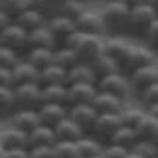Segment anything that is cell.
Here are the masks:
<instances>
[{"label": "cell", "instance_id": "f546056e", "mask_svg": "<svg viewBox=\"0 0 158 158\" xmlns=\"http://www.w3.org/2000/svg\"><path fill=\"white\" fill-rule=\"evenodd\" d=\"M44 85H67V71L56 63L48 65L42 69V87Z\"/></svg>", "mask_w": 158, "mask_h": 158}, {"label": "cell", "instance_id": "7a4b0ae2", "mask_svg": "<svg viewBox=\"0 0 158 158\" xmlns=\"http://www.w3.org/2000/svg\"><path fill=\"white\" fill-rule=\"evenodd\" d=\"M128 10L118 0H107L101 6V14L107 26V36H127V24H128Z\"/></svg>", "mask_w": 158, "mask_h": 158}, {"label": "cell", "instance_id": "d4e9b609", "mask_svg": "<svg viewBox=\"0 0 158 158\" xmlns=\"http://www.w3.org/2000/svg\"><path fill=\"white\" fill-rule=\"evenodd\" d=\"M87 65L93 69V73H95L97 79H103V77H107V75H111V73H115V71L121 69V65H118L111 56H107L105 52H103L99 57H95L91 63H87Z\"/></svg>", "mask_w": 158, "mask_h": 158}, {"label": "cell", "instance_id": "277c9868", "mask_svg": "<svg viewBox=\"0 0 158 158\" xmlns=\"http://www.w3.org/2000/svg\"><path fill=\"white\" fill-rule=\"evenodd\" d=\"M97 89L101 93H109V95H115L118 99H125V101H132L135 99V89H132L131 77L125 71H121V69L107 77H103V79H99Z\"/></svg>", "mask_w": 158, "mask_h": 158}, {"label": "cell", "instance_id": "7402d4cb", "mask_svg": "<svg viewBox=\"0 0 158 158\" xmlns=\"http://www.w3.org/2000/svg\"><path fill=\"white\" fill-rule=\"evenodd\" d=\"M8 125H12V127H16V128L30 135L34 128L42 127V123H40L38 111H16L12 115V118L8 121Z\"/></svg>", "mask_w": 158, "mask_h": 158}, {"label": "cell", "instance_id": "11a10c76", "mask_svg": "<svg viewBox=\"0 0 158 158\" xmlns=\"http://www.w3.org/2000/svg\"><path fill=\"white\" fill-rule=\"evenodd\" d=\"M77 2H81V4H91V0H77Z\"/></svg>", "mask_w": 158, "mask_h": 158}, {"label": "cell", "instance_id": "ab89813d", "mask_svg": "<svg viewBox=\"0 0 158 158\" xmlns=\"http://www.w3.org/2000/svg\"><path fill=\"white\" fill-rule=\"evenodd\" d=\"M140 42L144 44V46H148V48L152 49V52H156V53H158V20H156V22L144 32V36L140 38Z\"/></svg>", "mask_w": 158, "mask_h": 158}, {"label": "cell", "instance_id": "4dcf8cb0", "mask_svg": "<svg viewBox=\"0 0 158 158\" xmlns=\"http://www.w3.org/2000/svg\"><path fill=\"white\" fill-rule=\"evenodd\" d=\"M53 63L59 67H63L65 71H69V69H73L77 65V63H81L77 59V56L73 53V49L71 48H67V46H57L56 49H53Z\"/></svg>", "mask_w": 158, "mask_h": 158}, {"label": "cell", "instance_id": "ee69618b", "mask_svg": "<svg viewBox=\"0 0 158 158\" xmlns=\"http://www.w3.org/2000/svg\"><path fill=\"white\" fill-rule=\"evenodd\" d=\"M0 87H14L12 69H8V67H0Z\"/></svg>", "mask_w": 158, "mask_h": 158}, {"label": "cell", "instance_id": "44dd1931", "mask_svg": "<svg viewBox=\"0 0 158 158\" xmlns=\"http://www.w3.org/2000/svg\"><path fill=\"white\" fill-rule=\"evenodd\" d=\"M53 132H56L57 142H77L83 135H87V132L83 131L79 125H75L69 117L63 118V121L53 128Z\"/></svg>", "mask_w": 158, "mask_h": 158}, {"label": "cell", "instance_id": "30bf717a", "mask_svg": "<svg viewBox=\"0 0 158 158\" xmlns=\"http://www.w3.org/2000/svg\"><path fill=\"white\" fill-rule=\"evenodd\" d=\"M121 127H123V123H121V117L118 115H99L89 135H93L95 138H99L101 142L107 144Z\"/></svg>", "mask_w": 158, "mask_h": 158}, {"label": "cell", "instance_id": "db71d44e", "mask_svg": "<svg viewBox=\"0 0 158 158\" xmlns=\"http://www.w3.org/2000/svg\"><path fill=\"white\" fill-rule=\"evenodd\" d=\"M4 156H6V150H4V148L0 146V158H4Z\"/></svg>", "mask_w": 158, "mask_h": 158}, {"label": "cell", "instance_id": "7dc6e473", "mask_svg": "<svg viewBox=\"0 0 158 158\" xmlns=\"http://www.w3.org/2000/svg\"><path fill=\"white\" fill-rule=\"evenodd\" d=\"M67 0H48V4H49V16H53V14H57V10L65 4Z\"/></svg>", "mask_w": 158, "mask_h": 158}, {"label": "cell", "instance_id": "9c48e42d", "mask_svg": "<svg viewBox=\"0 0 158 158\" xmlns=\"http://www.w3.org/2000/svg\"><path fill=\"white\" fill-rule=\"evenodd\" d=\"M48 28H49V32L53 34V38H56V42H57V46H65L67 40L77 32L75 20L63 16V14H53V16H49V20H48Z\"/></svg>", "mask_w": 158, "mask_h": 158}, {"label": "cell", "instance_id": "e575fe53", "mask_svg": "<svg viewBox=\"0 0 158 158\" xmlns=\"http://www.w3.org/2000/svg\"><path fill=\"white\" fill-rule=\"evenodd\" d=\"M135 101L140 103L144 109L158 103V83H152V85H148L144 89H140L138 93H135Z\"/></svg>", "mask_w": 158, "mask_h": 158}, {"label": "cell", "instance_id": "3957f363", "mask_svg": "<svg viewBox=\"0 0 158 158\" xmlns=\"http://www.w3.org/2000/svg\"><path fill=\"white\" fill-rule=\"evenodd\" d=\"M158 20V12L154 8H150L148 4H140L136 8H131L128 12V24H127V36L128 38H138L144 36V32Z\"/></svg>", "mask_w": 158, "mask_h": 158}, {"label": "cell", "instance_id": "c3c4849f", "mask_svg": "<svg viewBox=\"0 0 158 158\" xmlns=\"http://www.w3.org/2000/svg\"><path fill=\"white\" fill-rule=\"evenodd\" d=\"M12 22H14V20L10 18V16H6V14H4L2 10H0V32H2L4 28H8V26H10Z\"/></svg>", "mask_w": 158, "mask_h": 158}, {"label": "cell", "instance_id": "ba28073f", "mask_svg": "<svg viewBox=\"0 0 158 158\" xmlns=\"http://www.w3.org/2000/svg\"><path fill=\"white\" fill-rule=\"evenodd\" d=\"M0 46L10 48L20 57H24V53L28 52V32L22 26H18L16 22H12L8 28L0 32Z\"/></svg>", "mask_w": 158, "mask_h": 158}, {"label": "cell", "instance_id": "f6af8a7d", "mask_svg": "<svg viewBox=\"0 0 158 158\" xmlns=\"http://www.w3.org/2000/svg\"><path fill=\"white\" fill-rule=\"evenodd\" d=\"M28 8L38 10V12H46L49 16V4L48 0H28Z\"/></svg>", "mask_w": 158, "mask_h": 158}, {"label": "cell", "instance_id": "6da1fadb", "mask_svg": "<svg viewBox=\"0 0 158 158\" xmlns=\"http://www.w3.org/2000/svg\"><path fill=\"white\" fill-rule=\"evenodd\" d=\"M65 46L73 49V53L77 56V59L81 63H91L95 57H99L103 52H105V38L75 32L67 40Z\"/></svg>", "mask_w": 158, "mask_h": 158}, {"label": "cell", "instance_id": "7c38bea8", "mask_svg": "<svg viewBox=\"0 0 158 158\" xmlns=\"http://www.w3.org/2000/svg\"><path fill=\"white\" fill-rule=\"evenodd\" d=\"M12 77H14V87L16 85H28V83H36L42 85V71L34 67L30 61L20 57V61L12 67Z\"/></svg>", "mask_w": 158, "mask_h": 158}, {"label": "cell", "instance_id": "6f0895ef", "mask_svg": "<svg viewBox=\"0 0 158 158\" xmlns=\"http://www.w3.org/2000/svg\"><path fill=\"white\" fill-rule=\"evenodd\" d=\"M95 158H103V154H101V156H95Z\"/></svg>", "mask_w": 158, "mask_h": 158}, {"label": "cell", "instance_id": "d6a6232c", "mask_svg": "<svg viewBox=\"0 0 158 158\" xmlns=\"http://www.w3.org/2000/svg\"><path fill=\"white\" fill-rule=\"evenodd\" d=\"M136 142H138V136H136V131H135V128L121 127L115 135H113V138L107 142V144H117V146L127 148V150H132V146H135Z\"/></svg>", "mask_w": 158, "mask_h": 158}, {"label": "cell", "instance_id": "74e56055", "mask_svg": "<svg viewBox=\"0 0 158 158\" xmlns=\"http://www.w3.org/2000/svg\"><path fill=\"white\" fill-rule=\"evenodd\" d=\"M53 150H56V158H81L75 142H57Z\"/></svg>", "mask_w": 158, "mask_h": 158}, {"label": "cell", "instance_id": "4316f807", "mask_svg": "<svg viewBox=\"0 0 158 158\" xmlns=\"http://www.w3.org/2000/svg\"><path fill=\"white\" fill-rule=\"evenodd\" d=\"M97 81L99 79L95 77L93 69L87 63H77L73 69L67 71V87L75 85V83H93V85H97Z\"/></svg>", "mask_w": 158, "mask_h": 158}, {"label": "cell", "instance_id": "836d02e7", "mask_svg": "<svg viewBox=\"0 0 158 158\" xmlns=\"http://www.w3.org/2000/svg\"><path fill=\"white\" fill-rule=\"evenodd\" d=\"M44 103H56V105H67V85H44Z\"/></svg>", "mask_w": 158, "mask_h": 158}, {"label": "cell", "instance_id": "8fae6325", "mask_svg": "<svg viewBox=\"0 0 158 158\" xmlns=\"http://www.w3.org/2000/svg\"><path fill=\"white\" fill-rule=\"evenodd\" d=\"M99 89L93 83H75L67 87V107L71 105H93Z\"/></svg>", "mask_w": 158, "mask_h": 158}, {"label": "cell", "instance_id": "bcb514c9", "mask_svg": "<svg viewBox=\"0 0 158 158\" xmlns=\"http://www.w3.org/2000/svg\"><path fill=\"white\" fill-rule=\"evenodd\" d=\"M4 158H30V150L22 148V150H8Z\"/></svg>", "mask_w": 158, "mask_h": 158}, {"label": "cell", "instance_id": "e0dca14e", "mask_svg": "<svg viewBox=\"0 0 158 158\" xmlns=\"http://www.w3.org/2000/svg\"><path fill=\"white\" fill-rule=\"evenodd\" d=\"M128 101L125 99H118L115 95H109V93H97L95 101H93V107H95V111L99 115H118V113L125 109Z\"/></svg>", "mask_w": 158, "mask_h": 158}, {"label": "cell", "instance_id": "7bdbcfd3", "mask_svg": "<svg viewBox=\"0 0 158 158\" xmlns=\"http://www.w3.org/2000/svg\"><path fill=\"white\" fill-rule=\"evenodd\" d=\"M30 158H56L53 146H36L30 148Z\"/></svg>", "mask_w": 158, "mask_h": 158}, {"label": "cell", "instance_id": "ffe728a7", "mask_svg": "<svg viewBox=\"0 0 158 158\" xmlns=\"http://www.w3.org/2000/svg\"><path fill=\"white\" fill-rule=\"evenodd\" d=\"M48 20L49 16L46 12H38V10H32V8H26L20 16L14 20V22L18 24V26H22L26 32H34V30H38V28H42V26H46L48 24Z\"/></svg>", "mask_w": 158, "mask_h": 158}, {"label": "cell", "instance_id": "cb8c5ba5", "mask_svg": "<svg viewBox=\"0 0 158 158\" xmlns=\"http://www.w3.org/2000/svg\"><path fill=\"white\" fill-rule=\"evenodd\" d=\"M77 144V150L81 158H95V156H101L103 154V148H105V142H101L99 138H95L93 135H83L79 140L75 142Z\"/></svg>", "mask_w": 158, "mask_h": 158}, {"label": "cell", "instance_id": "680465c9", "mask_svg": "<svg viewBox=\"0 0 158 158\" xmlns=\"http://www.w3.org/2000/svg\"><path fill=\"white\" fill-rule=\"evenodd\" d=\"M154 158H158V156H154Z\"/></svg>", "mask_w": 158, "mask_h": 158}, {"label": "cell", "instance_id": "2e32d148", "mask_svg": "<svg viewBox=\"0 0 158 158\" xmlns=\"http://www.w3.org/2000/svg\"><path fill=\"white\" fill-rule=\"evenodd\" d=\"M132 44L135 42L128 36H107L105 38V53L111 56L121 65V61L127 57V53L132 48Z\"/></svg>", "mask_w": 158, "mask_h": 158}, {"label": "cell", "instance_id": "d590c367", "mask_svg": "<svg viewBox=\"0 0 158 158\" xmlns=\"http://www.w3.org/2000/svg\"><path fill=\"white\" fill-rule=\"evenodd\" d=\"M28 8V0H0V10L12 20H16Z\"/></svg>", "mask_w": 158, "mask_h": 158}, {"label": "cell", "instance_id": "52a82bcc", "mask_svg": "<svg viewBox=\"0 0 158 158\" xmlns=\"http://www.w3.org/2000/svg\"><path fill=\"white\" fill-rule=\"evenodd\" d=\"M14 99H16L18 111H38L44 105L42 85H36V83L16 85L14 87Z\"/></svg>", "mask_w": 158, "mask_h": 158}, {"label": "cell", "instance_id": "d6986e66", "mask_svg": "<svg viewBox=\"0 0 158 158\" xmlns=\"http://www.w3.org/2000/svg\"><path fill=\"white\" fill-rule=\"evenodd\" d=\"M57 42L53 34L49 32L48 24L28 34V49H56Z\"/></svg>", "mask_w": 158, "mask_h": 158}, {"label": "cell", "instance_id": "603a6c76", "mask_svg": "<svg viewBox=\"0 0 158 158\" xmlns=\"http://www.w3.org/2000/svg\"><path fill=\"white\" fill-rule=\"evenodd\" d=\"M144 115H146V109L142 107L140 103H136L135 99H132V101H128L127 105H125V109L118 113L123 127H131V128H136L138 123L144 118Z\"/></svg>", "mask_w": 158, "mask_h": 158}, {"label": "cell", "instance_id": "f1b7e54d", "mask_svg": "<svg viewBox=\"0 0 158 158\" xmlns=\"http://www.w3.org/2000/svg\"><path fill=\"white\" fill-rule=\"evenodd\" d=\"M135 131H136L138 140H150V142H154L156 138H158V118L146 113L144 118L138 123V127L135 128Z\"/></svg>", "mask_w": 158, "mask_h": 158}, {"label": "cell", "instance_id": "681fc988", "mask_svg": "<svg viewBox=\"0 0 158 158\" xmlns=\"http://www.w3.org/2000/svg\"><path fill=\"white\" fill-rule=\"evenodd\" d=\"M118 2H123L128 10H131V8H136V6H140V4H144L146 0H118Z\"/></svg>", "mask_w": 158, "mask_h": 158}, {"label": "cell", "instance_id": "1f68e13d", "mask_svg": "<svg viewBox=\"0 0 158 158\" xmlns=\"http://www.w3.org/2000/svg\"><path fill=\"white\" fill-rule=\"evenodd\" d=\"M24 59L42 71V69H46L48 65L53 63V49H28L24 53Z\"/></svg>", "mask_w": 158, "mask_h": 158}, {"label": "cell", "instance_id": "f907efd6", "mask_svg": "<svg viewBox=\"0 0 158 158\" xmlns=\"http://www.w3.org/2000/svg\"><path fill=\"white\" fill-rule=\"evenodd\" d=\"M146 113L158 118V103H154V105H150V107H146Z\"/></svg>", "mask_w": 158, "mask_h": 158}, {"label": "cell", "instance_id": "484cf974", "mask_svg": "<svg viewBox=\"0 0 158 158\" xmlns=\"http://www.w3.org/2000/svg\"><path fill=\"white\" fill-rule=\"evenodd\" d=\"M28 142H30V148H36V146H56L57 138H56L53 128L42 125V127L34 128V131L28 135ZM30 148H28V150H30Z\"/></svg>", "mask_w": 158, "mask_h": 158}, {"label": "cell", "instance_id": "5bb4252c", "mask_svg": "<svg viewBox=\"0 0 158 158\" xmlns=\"http://www.w3.org/2000/svg\"><path fill=\"white\" fill-rule=\"evenodd\" d=\"M67 117L71 118L75 125H79L85 132H91L93 125H95L99 113L95 111L93 105H71L67 109Z\"/></svg>", "mask_w": 158, "mask_h": 158}, {"label": "cell", "instance_id": "60d3db41", "mask_svg": "<svg viewBox=\"0 0 158 158\" xmlns=\"http://www.w3.org/2000/svg\"><path fill=\"white\" fill-rule=\"evenodd\" d=\"M18 61H20V56H18L16 52H12L10 48L0 46V67H8V69H12Z\"/></svg>", "mask_w": 158, "mask_h": 158}, {"label": "cell", "instance_id": "8d00e7d4", "mask_svg": "<svg viewBox=\"0 0 158 158\" xmlns=\"http://www.w3.org/2000/svg\"><path fill=\"white\" fill-rule=\"evenodd\" d=\"M87 6H91V4H81V2H77V0H67V2L57 10V14H63V16H67L71 20H77L79 14H81Z\"/></svg>", "mask_w": 158, "mask_h": 158}, {"label": "cell", "instance_id": "83f0119b", "mask_svg": "<svg viewBox=\"0 0 158 158\" xmlns=\"http://www.w3.org/2000/svg\"><path fill=\"white\" fill-rule=\"evenodd\" d=\"M18 111L14 87H0V121H10L12 115Z\"/></svg>", "mask_w": 158, "mask_h": 158}, {"label": "cell", "instance_id": "f35d334b", "mask_svg": "<svg viewBox=\"0 0 158 158\" xmlns=\"http://www.w3.org/2000/svg\"><path fill=\"white\" fill-rule=\"evenodd\" d=\"M132 152L140 154L142 158H154L158 156V150H156V144L150 140H138L135 146H132Z\"/></svg>", "mask_w": 158, "mask_h": 158}, {"label": "cell", "instance_id": "8992f818", "mask_svg": "<svg viewBox=\"0 0 158 158\" xmlns=\"http://www.w3.org/2000/svg\"><path fill=\"white\" fill-rule=\"evenodd\" d=\"M75 26H77V32H81V34L107 38V26H105V20H103L101 8L87 6L75 20Z\"/></svg>", "mask_w": 158, "mask_h": 158}, {"label": "cell", "instance_id": "ac0fdd59", "mask_svg": "<svg viewBox=\"0 0 158 158\" xmlns=\"http://www.w3.org/2000/svg\"><path fill=\"white\" fill-rule=\"evenodd\" d=\"M131 83H132V89L135 93H138L140 89H144L152 83H158V59L150 65H144L140 69H136L135 73H131Z\"/></svg>", "mask_w": 158, "mask_h": 158}, {"label": "cell", "instance_id": "9a60e30c", "mask_svg": "<svg viewBox=\"0 0 158 158\" xmlns=\"http://www.w3.org/2000/svg\"><path fill=\"white\" fill-rule=\"evenodd\" d=\"M67 105H56V103H44L42 107L38 109V117L40 123L44 127L56 128L63 118H67Z\"/></svg>", "mask_w": 158, "mask_h": 158}, {"label": "cell", "instance_id": "9f6ffc18", "mask_svg": "<svg viewBox=\"0 0 158 158\" xmlns=\"http://www.w3.org/2000/svg\"><path fill=\"white\" fill-rule=\"evenodd\" d=\"M154 144H156V150H158V138H156V140H154Z\"/></svg>", "mask_w": 158, "mask_h": 158}, {"label": "cell", "instance_id": "816d5d0a", "mask_svg": "<svg viewBox=\"0 0 158 158\" xmlns=\"http://www.w3.org/2000/svg\"><path fill=\"white\" fill-rule=\"evenodd\" d=\"M146 4H148L150 8H154L156 12H158V0H146Z\"/></svg>", "mask_w": 158, "mask_h": 158}, {"label": "cell", "instance_id": "b9f144b4", "mask_svg": "<svg viewBox=\"0 0 158 158\" xmlns=\"http://www.w3.org/2000/svg\"><path fill=\"white\" fill-rule=\"evenodd\" d=\"M127 148L123 146H117V144H105V148H103V158H127L128 156Z\"/></svg>", "mask_w": 158, "mask_h": 158}, {"label": "cell", "instance_id": "f5cc1de1", "mask_svg": "<svg viewBox=\"0 0 158 158\" xmlns=\"http://www.w3.org/2000/svg\"><path fill=\"white\" fill-rule=\"evenodd\" d=\"M127 158H142V156H140V154H136V152H132V150H131V152H128V156H127Z\"/></svg>", "mask_w": 158, "mask_h": 158}, {"label": "cell", "instance_id": "4fadbf2b", "mask_svg": "<svg viewBox=\"0 0 158 158\" xmlns=\"http://www.w3.org/2000/svg\"><path fill=\"white\" fill-rule=\"evenodd\" d=\"M0 146L4 150H22V148H30V142H28V132L20 131V128L8 125L0 131Z\"/></svg>", "mask_w": 158, "mask_h": 158}, {"label": "cell", "instance_id": "5b68a950", "mask_svg": "<svg viewBox=\"0 0 158 158\" xmlns=\"http://www.w3.org/2000/svg\"><path fill=\"white\" fill-rule=\"evenodd\" d=\"M156 59H158V53L156 52H152V49L148 48V46H144L142 42H135V44H132V48L128 49L127 57L121 61V71H125L127 75H131V73L136 71V69L154 63Z\"/></svg>", "mask_w": 158, "mask_h": 158}]
</instances>
